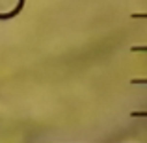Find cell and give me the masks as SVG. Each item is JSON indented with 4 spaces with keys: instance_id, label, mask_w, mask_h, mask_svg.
<instances>
[{
    "instance_id": "obj_3",
    "label": "cell",
    "mask_w": 147,
    "mask_h": 143,
    "mask_svg": "<svg viewBox=\"0 0 147 143\" xmlns=\"http://www.w3.org/2000/svg\"><path fill=\"white\" fill-rule=\"evenodd\" d=\"M130 117H147V111H130Z\"/></svg>"
},
{
    "instance_id": "obj_1",
    "label": "cell",
    "mask_w": 147,
    "mask_h": 143,
    "mask_svg": "<svg viewBox=\"0 0 147 143\" xmlns=\"http://www.w3.org/2000/svg\"><path fill=\"white\" fill-rule=\"evenodd\" d=\"M132 52H147V45H134V47H130Z\"/></svg>"
},
{
    "instance_id": "obj_4",
    "label": "cell",
    "mask_w": 147,
    "mask_h": 143,
    "mask_svg": "<svg viewBox=\"0 0 147 143\" xmlns=\"http://www.w3.org/2000/svg\"><path fill=\"white\" fill-rule=\"evenodd\" d=\"M132 19H147V13H132Z\"/></svg>"
},
{
    "instance_id": "obj_2",
    "label": "cell",
    "mask_w": 147,
    "mask_h": 143,
    "mask_svg": "<svg viewBox=\"0 0 147 143\" xmlns=\"http://www.w3.org/2000/svg\"><path fill=\"white\" fill-rule=\"evenodd\" d=\"M130 84H132V86H134V84H136V86H142V84H144V86H145L147 78H132V80H130Z\"/></svg>"
}]
</instances>
